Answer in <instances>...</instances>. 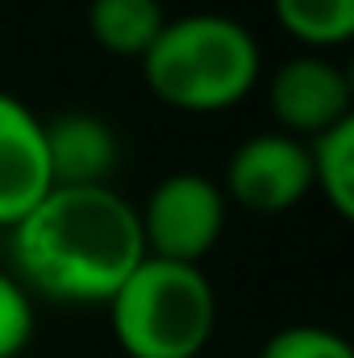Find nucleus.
<instances>
[{"label": "nucleus", "instance_id": "1", "mask_svg": "<svg viewBox=\"0 0 354 358\" xmlns=\"http://www.w3.org/2000/svg\"><path fill=\"white\" fill-rule=\"evenodd\" d=\"M21 287L63 304H108L146 259L138 208L113 187H50L13 229Z\"/></svg>", "mask_w": 354, "mask_h": 358}, {"label": "nucleus", "instance_id": "2", "mask_svg": "<svg viewBox=\"0 0 354 358\" xmlns=\"http://www.w3.org/2000/svg\"><path fill=\"white\" fill-rule=\"evenodd\" d=\"M142 76L159 100L176 108H225L255 88L259 42L234 17L187 13L163 25L155 46L142 55Z\"/></svg>", "mask_w": 354, "mask_h": 358}, {"label": "nucleus", "instance_id": "3", "mask_svg": "<svg viewBox=\"0 0 354 358\" xmlns=\"http://www.w3.org/2000/svg\"><path fill=\"white\" fill-rule=\"evenodd\" d=\"M108 321L129 358H196L217 325V296L196 263L146 255L108 300Z\"/></svg>", "mask_w": 354, "mask_h": 358}, {"label": "nucleus", "instance_id": "4", "mask_svg": "<svg viewBox=\"0 0 354 358\" xmlns=\"http://www.w3.org/2000/svg\"><path fill=\"white\" fill-rule=\"evenodd\" d=\"M138 221L146 255L200 267V259L225 229V192L200 171H176L155 183V192L138 208Z\"/></svg>", "mask_w": 354, "mask_h": 358}, {"label": "nucleus", "instance_id": "5", "mask_svg": "<svg viewBox=\"0 0 354 358\" xmlns=\"http://www.w3.org/2000/svg\"><path fill=\"white\" fill-rule=\"evenodd\" d=\"M313 187L309 142L275 129L246 138L225 167V192L250 213H283Z\"/></svg>", "mask_w": 354, "mask_h": 358}, {"label": "nucleus", "instance_id": "6", "mask_svg": "<svg viewBox=\"0 0 354 358\" xmlns=\"http://www.w3.org/2000/svg\"><path fill=\"white\" fill-rule=\"evenodd\" d=\"M267 100H271L275 121L292 138L296 134L317 138V134L334 129L338 121L354 117L351 76L334 59H325V55H296V59L279 63L275 76H271Z\"/></svg>", "mask_w": 354, "mask_h": 358}, {"label": "nucleus", "instance_id": "7", "mask_svg": "<svg viewBox=\"0 0 354 358\" xmlns=\"http://www.w3.org/2000/svg\"><path fill=\"white\" fill-rule=\"evenodd\" d=\"M50 192L42 117L0 92V229H13L42 196Z\"/></svg>", "mask_w": 354, "mask_h": 358}, {"label": "nucleus", "instance_id": "8", "mask_svg": "<svg viewBox=\"0 0 354 358\" xmlns=\"http://www.w3.org/2000/svg\"><path fill=\"white\" fill-rule=\"evenodd\" d=\"M50 187H104L121 163L117 134L88 108H63L42 121Z\"/></svg>", "mask_w": 354, "mask_h": 358}, {"label": "nucleus", "instance_id": "9", "mask_svg": "<svg viewBox=\"0 0 354 358\" xmlns=\"http://www.w3.org/2000/svg\"><path fill=\"white\" fill-rule=\"evenodd\" d=\"M88 25L108 55L142 59L167 25L163 0H92Z\"/></svg>", "mask_w": 354, "mask_h": 358}, {"label": "nucleus", "instance_id": "10", "mask_svg": "<svg viewBox=\"0 0 354 358\" xmlns=\"http://www.w3.org/2000/svg\"><path fill=\"white\" fill-rule=\"evenodd\" d=\"M313 183H321L325 200L338 217H354V117L338 121L334 129L309 142Z\"/></svg>", "mask_w": 354, "mask_h": 358}, {"label": "nucleus", "instance_id": "11", "mask_svg": "<svg viewBox=\"0 0 354 358\" xmlns=\"http://www.w3.org/2000/svg\"><path fill=\"white\" fill-rule=\"evenodd\" d=\"M271 8L309 46H338L354 34V0H271Z\"/></svg>", "mask_w": 354, "mask_h": 358}, {"label": "nucleus", "instance_id": "12", "mask_svg": "<svg viewBox=\"0 0 354 358\" xmlns=\"http://www.w3.org/2000/svg\"><path fill=\"white\" fill-rule=\"evenodd\" d=\"M259 358H354L351 342L321 325H288L263 342Z\"/></svg>", "mask_w": 354, "mask_h": 358}, {"label": "nucleus", "instance_id": "13", "mask_svg": "<svg viewBox=\"0 0 354 358\" xmlns=\"http://www.w3.org/2000/svg\"><path fill=\"white\" fill-rule=\"evenodd\" d=\"M34 338V304L17 275L0 271V358H17Z\"/></svg>", "mask_w": 354, "mask_h": 358}]
</instances>
